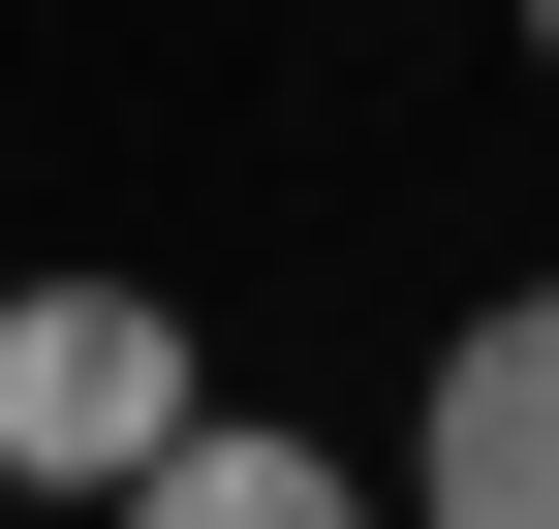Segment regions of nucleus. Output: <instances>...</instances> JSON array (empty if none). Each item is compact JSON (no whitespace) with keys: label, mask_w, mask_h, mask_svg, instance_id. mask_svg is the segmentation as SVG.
<instances>
[{"label":"nucleus","mask_w":559,"mask_h":529,"mask_svg":"<svg viewBox=\"0 0 559 529\" xmlns=\"http://www.w3.org/2000/svg\"><path fill=\"white\" fill-rule=\"evenodd\" d=\"M187 405H218V343H187L156 281H94V249H62V281H0V498H62V529H94Z\"/></svg>","instance_id":"f257e3e1"},{"label":"nucleus","mask_w":559,"mask_h":529,"mask_svg":"<svg viewBox=\"0 0 559 529\" xmlns=\"http://www.w3.org/2000/svg\"><path fill=\"white\" fill-rule=\"evenodd\" d=\"M404 529H559V281H498L404 405Z\"/></svg>","instance_id":"f03ea898"},{"label":"nucleus","mask_w":559,"mask_h":529,"mask_svg":"<svg viewBox=\"0 0 559 529\" xmlns=\"http://www.w3.org/2000/svg\"><path fill=\"white\" fill-rule=\"evenodd\" d=\"M94 529H373V468H342V436H280V405H187Z\"/></svg>","instance_id":"7ed1b4c3"},{"label":"nucleus","mask_w":559,"mask_h":529,"mask_svg":"<svg viewBox=\"0 0 559 529\" xmlns=\"http://www.w3.org/2000/svg\"><path fill=\"white\" fill-rule=\"evenodd\" d=\"M528 62H559V0H528Z\"/></svg>","instance_id":"20e7f679"}]
</instances>
